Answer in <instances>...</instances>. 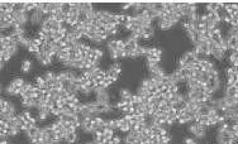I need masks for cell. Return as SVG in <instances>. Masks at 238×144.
Wrapping results in <instances>:
<instances>
[{
	"mask_svg": "<svg viewBox=\"0 0 238 144\" xmlns=\"http://www.w3.org/2000/svg\"><path fill=\"white\" fill-rule=\"evenodd\" d=\"M206 130H208V126L200 124L198 121H193V123H189V126H188V132L191 133L196 139L201 140L206 137Z\"/></svg>",
	"mask_w": 238,
	"mask_h": 144,
	"instance_id": "1",
	"label": "cell"
},
{
	"mask_svg": "<svg viewBox=\"0 0 238 144\" xmlns=\"http://www.w3.org/2000/svg\"><path fill=\"white\" fill-rule=\"evenodd\" d=\"M46 18V14L41 9H36L29 14V23L32 27H41V24L43 23Z\"/></svg>",
	"mask_w": 238,
	"mask_h": 144,
	"instance_id": "2",
	"label": "cell"
},
{
	"mask_svg": "<svg viewBox=\"0 0 238 144\" xmlns=\"http://www.w3.org/2000/svg\"><path fill=\"white\" fill-rule=\"evenodd\" d=\"M228 108V105L226 103V99H224V96L219 97V99H215V109L218 110L219 113H224L226 111V109Z\"/></svg>",
	"mask_w": 238,
	"mask_h": 144,
	"instance_id": "3",
	"label": "cell"
},
{
	"mask_svg": "<svg viewBox=\"0 0 238 144\" xmlns=\"http://www.w3.org/2000/svg\"><path fill=\"white\" fill-rule=\"evenodd\" d=\"M199 63H200V66H201L203 71H205V72H210L211 70H214V68H215L214 63L211 62V61H209V60H208V58H206V60H203V61H200Z\"/></svg>",
	"mask_w": 238,
	"mask_h": 144,
	"instance_id": "4",
	"label": "cell"
},
{
	"mask_svg": "<svg viewBox=\"0 0 238 144\" xmlns=\"http://www.w3.org/2000/svg\"><path fill=\"white\" fill-rule=\"evenodd\" d=\"M119 73H120V72L114 68L113 66H110L109 68L105 70V76H107V77H112L113 80H115V81L119 78Z\"/></svg>",
	"mask_w": 238,
	"mask_h": 144,
	"instance_id": "5",
	"label": "cell"
},
{
	"mask_svg": "<svg viewBox=\"0 0 238 144\" xmlns=\"http://www.w3.org/2000/svg\"><path fill=\"white\" fill-rule=\"evenodd\" d=\"M211 56H213L216 61H222L223 58H224V56H226V52H224V51L218 46V47H216L213 52H211Z\"/></svg>",
	"mask_w": 238,
	"mask_h": 144,
	"instance_id": "6",
	"label": "cell"
},
{
	"mask_svg": "<svg viewBox=\"0 0 238 144\" xmlns=\"http://www.w3.org/2000/svg\"><path fill=\"white\" fill-rule=\"evenodd\" d=\"M56 60L60 63H63L66 61H69V51H61L60 53L56 54Z\"/></svg>",
	"mask_w": 238,
	"mask_h": 144,
	"instance_id": "7",
	"label": "cell"
},
{
	"mask_svg": "<svg viewBox=\"0 0 238 144\" xmlns=\"http://www.w3.org/2000/svg\"><path fill=\"white\" fill-rule=\"evenodd\" d=\"M237 87L233 85V86H226L224 88V96H237Z\"/></svg>",
	"mask_w": 238,
	"mask_h": 144,
	"instance_id": "8",
	"label": "cell"
},
{
	"mask_svg": "<svg viewBox=\"0 0 238 144\" xmlns=\"http://www.w3.org/2000/svg\"><path fill=\"white\" fill-rule=\"evenodd\" d=\"M209 81H210V76H209V73H208V72H205V71H203V72H201V75H200V78H199V82L203 83V85H205V83H208Z\"/></svg>",
	"mask_w": 238,
	"mask_h": 144,
	"instance_id": "9",
	"label": "cell"
},
{
	"mask_svg": "<svg viewBox=\"0 0 238 144\" xmlns=\"http://www.w3.org/2000/svg\"><path fill=\"white\" fill-rule=\"evenodd\" d=\"M77 134H76V132L75 133H69L66 135V143H69V144H74L76 140H77Z\"/></svg>",
	"mask_w": 238,
	"mask_h": 144,
	"instance_id": "10",
	"label": "cell"
},
{
	"mask_svg": "<svg viewBox=\"0 0 238 144\" xmlns=\"http://www.w3.org/2000/svg\"><path fill=\"white\" fill-rule=\"evenodd\" d=\"M224 99H226V103H227L228 106L238 104V97L237 96H224Z\"/></svg>",
	"mask_w": 238,
	"mask_h": 144,
	"instance_id": "11",
	"label": "cell"
},
{
	"mask_svg": "<svg viewBox=\"0 0 238 144\" xmlns=\"http://www.w3.org/2000/svg\"><path fill=\"white\" fill-rule=\"evenodd\" d=\"M56 77V73H53L52 71H46L43 75H42V78L44 80V81H51V80H54Z\"/></svg>",
	"mask_w": 238,
	"mask_h": 144,
	"instance_id": "12",
	"label": "cell"
},
{
	"mask_svg": "<svg viewBox=\"0 0 238 144\" xmlns=\"http://www.w3.org/2000/svg\"><path fill=\"white\" fill-rule=\"evenodd\" d=\"M10 58H11V56H10V53L8 52V49H5V51H1V52H0V61L9 62Z\"/></svg>",
	"mask_w": 238,
	"mask_h": 144,
	"instance_id": "13",
	"label": "cell"
},
{
	"mask_svg": "<svg viewBox=\"0 0 238 144\" xmlns=\"http://www.w3.org/2000/svg\"><path fill=\"white\" fill-rule=\"evenodd\" d=\"M135 94H137L138 96H141V97H144L148 94V90L146 87H143L142 85H139V86L137 87V90H135Z\"/></svg>",
	"mask_w": 238,
	"mask_h": 144,
	"instance_id": "14",
	"label": "cell"
},
{
	"mask_svg": "<svg viewBox=\"0 0 238 144\" xmlns=\"http://www.w3.org/2000/svg\"><path fill=\"white\" fill-rule=\"evenodd\" d=\"M31 66H32V62L29 61V60H24L23 62H22V66H20V68H22V71L24 72H28L29 70H31Z\"/></svg>",
	"mask_w": 238,
	"mask_h": 144,
	"instance_id": "15",
	"label": "cell"
},
{
	"mask_svg": "<svg viewBox=\"0 0 238 144\" xmlns=\"http://www.w3.org/2000/svg\"><path fill=\"white\" fill-rule=\"evenodd\" d=\"M81 10L84 13H89V11L94 10V6H92L91 3H81Z\"/></svg>",
	"mask_w": 238,
	"mask_h": 144,
	"instance_id": "16",
	"label": "cell"
},
{
	"mask_svg": "<svg viewBox=\"0 0 238 144\" xmlns=\"http://www.w3.org/2000/svg\"><path fill=\"white\" fill-rule=\"evenodd\" d=\"M18 49H19V44H16V43H13L9 48H8V52L10 53V56L13 57V56H15L16 53H18Z\"/></svg>",
	"mask_w": 238,
	"mask_h": 144,
	"instance_id": "17",
	"label": "cell"
},
{
	"mask_svg": "<svg viewBox=\"0 0 238 144\" xmlns=\"http://www.w3.org/2000/svg\"><path fill=\"white\" fill-rule=\"evenodd\" d=\"M11 83L14 85V86H16L18 88H22V86H23L25 82H24V80H23L22 77H15L14 80H11Z\"/></svg>",
	"mask_w": 238,
	"mask_h": 144,
	"instance_id": "18",
	"label": "cell"
},
{
	"mask_svg": "<svg viewBox=\"0 0 238 144\" xmlns=\"http://www.w3.org/2000/svg\"><path fill=\"white\" fill-rule=\"evenodd\" d=\"M132 92L128 90V88H122L120 91H119V96H120V99H124V97H132Z\"/></svg>",
	"mask_w": 238,
	"mask_h": 144,
	"instance_id": "19",
	"label": "cell"
},
{
	"mask_svg": "<svg viewBox=\"0 0 238 144\" xmlns=\"http://www.w3.org/2000/svg\"><path fill=\"white\" fill-rule=\"evenodd\" d=\"M25 10V3L24 1H18L14 5V11H24Z\"/></svg>",
	"mask_w": 238,
	"mask_h": 144,
	"instance_id": "20",
	"label": "cell"
},
{
	"mask_svg": "<svg viewBox=\"0 0 238 144\" xmlns=\"http://www.w3.org/2000/svg\"><path fill=\"white\" fill-rule=\"evenodd\" d=\"M71 10V4L70 3H62L61 4V11L63 14H69Z\"/></svg>",
	"mask_w": 238,
	"mask_h": 144,
	"instance_id": "21",
	"label": "cell"
},
{
	"mask_svg": "<svg viewBox=\"0 0 238 144\" xmlns=\"http://www.w3.org/2000/svg\"><path fill=\"white\" fill-rule=\"evenodd\" d=\"M8 104H9V100H6L5 97H1V100H0V111H5Z\"/></svg>",
	"mask_w": 238,
	"mask_h": 144,
	"instance_id": "22",
	"label": "cell"
},
{
	"mask_svg": "<svg viewBox=\"0 0 238 144\" xmlns=\"http://www.w3.org/2000/svg\"><path fill=\"white\" fill-rule=\"evenodd\" d=\"M160 142H161V144H168L171 142V135H170V133L165 134L163 137H160Z\"/></svg>",
	"mask_w": 238,
	"mask_h": 144,
	"instance_id": "23",
	"label": "cell"
},
{
	"mask_svg": "<svg viewBox=\"0 0 238 144\" xmlns=\"http://www.w3.org/2000/svg\"><path fill=\"white\" fill-rule=\"evenodd\" d=\"M114 82H115V80H113L112 77H105V78H104V81L101 82V85H103L104 87H107V88H108V87L110 86V85H113Z\"/></svg>",
	"mask_w": 238,
	"mask_h": 144,
	"instance_id": "24",
	"label": "cell"
},
{
	"mask_svg": "<svg viewBox=\"0 0 238 144\" xmlns=\"http://www.w3.org/2000/svg\"><path fill=\"white\" fill-rule=\"evenodd\" d=\"M103 135H105V138L107 139H113L114 137H115V135H114V132L113 130H110V129H105Z\"/></svg>",
	"mask_w": 238,
	"mask_h": 144,
	"instance_id": "25",
	"label": "cell"
},
{
	"mask_svg": "<svg viewBox=\"0 0 238 144\" xmlns=\"http://www.w3.org/2000/svg\"><path fill=\"white\" fill-rule=\"evenodd\" d=\"M178 91H180V87H178L177 85H171V86H168V92H171L172 95L177 94Z\"/></svg>",
	"mask_w": 238,
	"mask_h": 144,
	"instance_id": "26",
	"label": "cell"
},
{
	"mask_svg": "<svg viewBox=\"0 0 238 144\" xmlns=\"http://www.w3.org/2000/svg\"><path fill=\"white\" fill-rule=\"evenodd\" d=\"M132 103L133 104H142V97L138 96L137 94H133L132 95Z\"/></svg>",
	"mask_w": 238,
	"mask_h": 144,
	"instance_id": "27",
	"label": "cell"
},
{
	"mask_svg": "<svg viewBox=\"0 0 238 144\" xmlns=\"http://www.w3.org/2000/svg\"><path fill=\"white\" fill-rule=\"evenodd\" d=\"M117 56H118V58H125L127 52L124 49H119V51H117Z\"/></svg>",
	"mask_w": 238,
	"mask_h": 144,
	"instance_id": "28",
	"label": "cell"
},
{
	"mask_svg": "<svg viewBox=\"0 0 238 144\" xmlns=\"http://www.w3.org/2000/svg\"><path fill=\"white\" fill-rule=\"evenodd\" d=\"M8 138H9V135H8L5 132H1V134H0V139H1V143L8 142Z\"/></svg>",
	"mask_w": 238,
	"mask_h": 144,
	"instance_id": "29",
	"label": "cell"
},
{
	"mask_svg": "<svg viewBox=\"0 0 238 144\" xmlns=\"http://www.w3.org/2000/svg\"><path fill=\"white\" fill-rule=\"evenodd\" d=\"M184 144H198V143L195 142L193 138H189V137H186V138L184 139Z\"/></svg>",
	"mask_w": 238,
	"mask_h": 144,
	"instance_id": "30",
	"label": "cell"
},
{
	"mask_svg": "<svg viewBox=\"0 0 238 144\" xmlns=\"http://www.w3.org/2000/svg\"><path fill=\"white\" fill-rule=\"evenodd\" d=\"M162 97H163V100H171L172 94H171V92H168V91H166V92H163V94H162Z\"/></svg>",
	"mask_w": 238,
	"mask_h": 144,
	"instance_id": "31",
	"label": "cell"
},
{
	"mask_svg": "<svg viewBox=\"0 0 238 144\" xmlns=\"http://www.w3.org/2000/svg\"><path fill=\"white\" fill-rule=\"evenodd\" d=\"M132 4H133V3H125V4H123V5H122V9H123V10L129 9V8H132Z\"/></svg>",
	"mask_w": 238,
	"mask_h": 144,
	"instance_id": "32",
	"label": "cell"
},
{
	"mask_svg": "<svg viewBox=\"0 0 238 144\" xmlns=\"http://www.w3.org/2000/svg\"><path fill=\"white\" fill-rule=\"evenodd\" d=\"M112 142H113L114 144H122V139L119 138V137H114V138L112 139Z\"/></svg>",
	"mask_w": 238,
	"mask_h": 144,
	"instance_id": "33",
	"label": "cell"
},
{
	"mask_svg": "<svg viewBox=\"0 0 238 144\" xmlns=\"http://www.w3.org/2000/svg\"><path fill=\"white\" fill-rule=\"evenodd\" d=\"M8 144H9V143H8Z\"/></svg>",
	"mask_w": 238,
	"mask_h": 144,
	"instance_id": "34",
	"label": "cell"
}]
</instances>
